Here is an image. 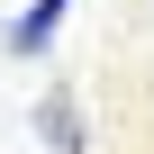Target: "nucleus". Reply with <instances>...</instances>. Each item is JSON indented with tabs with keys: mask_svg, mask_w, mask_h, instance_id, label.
Masks as SVG:
<instances>
[{
	"mask_svg": "<svg viewBox=\"0 0 154 154\" xmlns=\"http://www.w3.org/2000/svg\"><path fill=\"white\" fill-rule=\"evenodd\" d=\"M54 27H63V0H36V9L9 27V54H45V36H54Z\"/></svg>",
	"mask_w": 154,
	"mask_h": 154,
	"instance_id": "obj_1",
	"label": "nucleus"
},
{
	"mask_svg": "<svg viewBox=\"0 0 154 154\" xmlns=\"http://www.w3.org/2000/svg\"><path fill=\"white\" fill-rule=\"evenodd\" d=\"M45 136H54V154H82V127H72V100H45Z\"/></svg>",
	"mask_w": 154,
	"mask_h": 154,
	"instance_id": "obj_2",
	"label": "nucleus"
}]
</instances>
